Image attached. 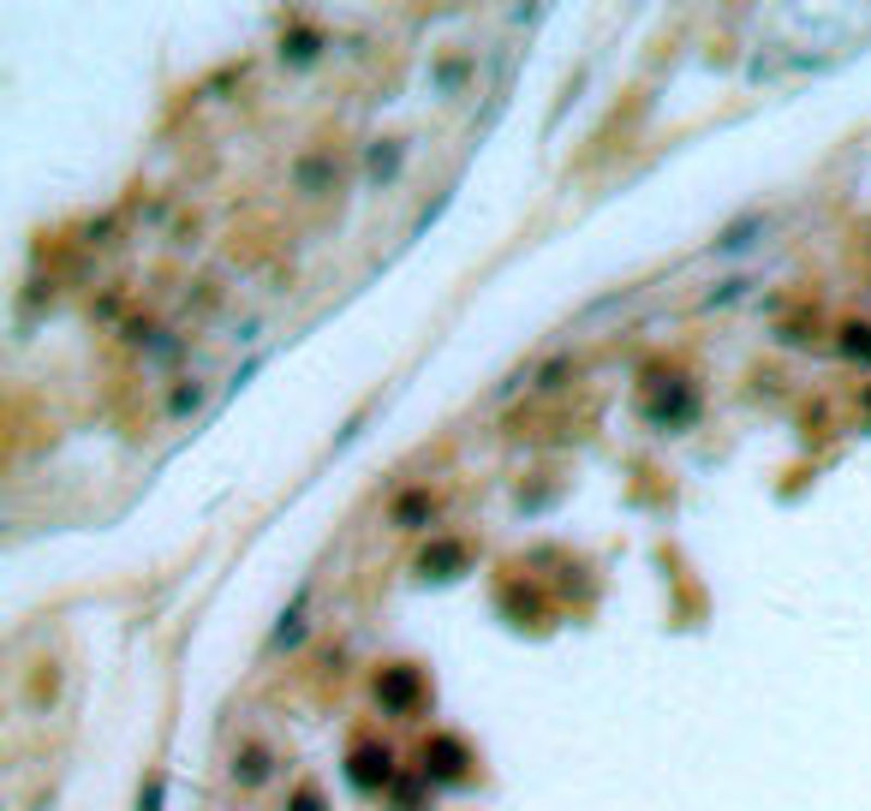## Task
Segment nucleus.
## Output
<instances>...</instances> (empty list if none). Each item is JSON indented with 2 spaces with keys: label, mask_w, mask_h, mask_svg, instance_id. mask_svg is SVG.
I'll return each instance as SVG.
<instances>
[{
  "label": "nucleus",
  "mask_w": 871,
  "mask_h": 811,
  "mask_svg": "<svg viewBox=\"0 0 871 811\" xmlns=\"http://www.w3.org/2000/svg\"><path fill=\"white\" fill-rule=\"evenodd\" d=\"M388 776H395L388 746H359V752L347 758V782H352V788H383Z\"/></svg>",
  "instance_id": "obj_1"
},
{
  "label": "nucleus",
  "mask_w": 871,
  "mask_h": 811,
  "mask_svg": "<svg viewBox=\"0 0 871 811\" xmlns=\"http://www.w3.org/2000/svg\"><path fill=\"white\" fill-rule=\"evenodd\" d=\"M376 699L388 710H407L419 699V668H383V675H376Z\"/></svg>",
  "instance_id": "obj_2"
},
{
  "label": "nucleus",
  "mask_w": 871,
  "mask_h": 811,
  "mask_svg": "<svg viewBox=\"0 0 871 811\" xmlns=\"http://www.w3.org/2000/svg\"><path fill=\"white\" fill-rule=\"evenodd\" d=\"M465 770V746L460 740H431L424 746V776L431 782H453Z\"/></svg>",
  "instance_id": "obj_3"
},
{
  "label": "nucleus",
  "mask_w": 871,
  "mask_h": 811,
  "mask_svg": "<svg viewBox=\"0 0 871 811\" xmlns=\"http://www.w3.org/2000/svg\"><path fill=\"white\" fill-rule=\"evenodd\" d=\"M431 513H436V501L424 496V489H412V496H400V507H395V525H424Z\"/></svg>",
  "instance_id": "obj_4"
},
{
  "label": "nucleus",
  "mask_w": 871,
  "mask_h": 811,
  "mask_svg": "<svg viewBox=\"0 0 871 811\" xmlns=\"http://www.w3.org/2000/svg\"><path fill=\"white\" fill-rule=\"evenodd\" d=\"M305 639V603H293V615L275 627V639H269V651H287V644H299Z\"/></svg>",
  "instance_id": "obj_5"
},
{
  "label": "nucleus",
  "mask_w": 871,
  "mask_h": 811,
  "mask_svg": "<svg viewBox=\"0 0 871 811\" xmlns=\"http://www.w3.org/2000/svg\"><path fill=\"white\" fill-rule=\"evenodd\" d=\"M233 770H239V782H263V776H269V752H257V746H251V752L233 758Z\"/></svg>",
  "instance_id": "obj_6"
},
{
  "label": "nucleus",
  "mask_w": 871,
  "mask_h": 811,
  "mask_svg": "<svg viewBox=\"0 0 871 811\" xmlns=\"http://www.w3.org/2000/svg\"><path fill=\"white\" fill-rule=\"evenodd\" d=\"M842 352H848V359H871V328H848V335H842Z\"/></svg>",
  "instance_id": "obj_7"
},
{
  "label": "nucleus",
  "mask_w": 871,
  "mask_h": 811,
  "mask_svg": "<svg viewBox=\"0 0 871 811\" xmlns=\"http://www.w3.org/2000/svg\"><path fill=\"white\" fill-rule=\"evenodd\" d=\"M287 811H323V794H311V788L293 794V806H287Z\"/></svg>",
  "instance_id": "obj_8"
},
{
  "label": "nucleus",
  "mask_w": 871,
  "mask_h": 811,
  "mask_svg": "<svg viewBox=\"0 0 871 811\" xmlns=\"http://www.w3.org/2000/svg\"><path fill=\"white\" fill-rule=\"evenodd\" d=\"M197 400H204V395H197V388H180V395H173V412H180V417H185V412H192V406H197Z\"/></svg>",
  "instance_id": "obj_9"
},
{
  "label": "nucleus",
  "mask_w": 871,
  "mask_h": 811,
  "mask_svg": "<svg viewBox=\"0 0 871 811\" xmlns=\"http://www.w3.org/2000/svg\"><path fill=\"white\" fill-rule=\"evenodd\" d=\"M395 161H400V149H395V144H388V149H376V156H371V168H376V173H383V168H395Z\"/></svg>",
  "instance_id": "obj_10"
},
{
  "label": "nucleus",
  "mask_w": 871,
  "mask_h": 811,
  "mask_svg": "<svg viewBox=\"0 0 871 811\" xmlns=\"http://www.w3.org/2000/svg\"><path fill=\"white\" fill-rule=\"evenodd\" d=\"M137 811H161V788H144V800H137Z\"/></svg>",
  "instance_id": "obj_11"
}]
</instances>
